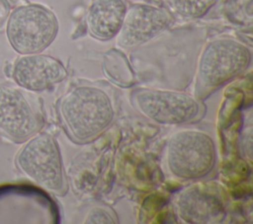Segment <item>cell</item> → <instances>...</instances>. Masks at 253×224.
Segmentation results:
<instances>
[{"instance_id": "ba28073f", "label": "cell", "mask_w": 253, "mask_h": 224, "mask_svg": "<svg viewBox=\"0 0 253 224\" xmlns=\"http://www.w3.org/2000/svg\"><path fill=\"white\" fill-rule=\"evenodd\" d=\"M176 210L179 218L188 224L218 223L226 214V196L216 184H194L179 193Z\"/></svg>"}, {"instance_id": "4fadbf2b", "label": "cell", "mask_w": 253, "mask_h": 224, "mask_svg": "<svg viewBox=\"0 0 253 224\" xmlns=\"http://www.w3.org/2000/svg\"><path fill=\"white\" fill-rule=\"evenodd\" d=\"M217 0H167L170 8L180 17L199 19L206 16Z\"/></svg>"}, {"instance_id": "8992f818", "label": "cell", "mask_w": 253, "mask_h": 224, "mask_svg": "<svg viewBox=\"0 0 253 224\" xmlns=\"http://www.w3.org/2000/svg\"><path fill=\"white\" fill-rule=\"evenodd\" d=\"M130 102L140 114L162 125L191 122L203 112V105L196 98L173 90L139 88L131 93Z\"/></svg>"}, {"instance_id": "9a60e30c", "label": "cell", "mask_w": 253, "mask_h": 224, "mask_svg": "<svg viewBox=\"0 0 253 224\" xmlns=\"http://www.w3.org/2000/svg\"><path fill=\"white\" fill-rule=\"evenodd\" d=\"M251 7L252 0H227V9L231 15L239 13L245 15L248 20L251 19Z\"/></svg>"}, {"instance_id": "5bb4252c", "label": "cell", "mask_w": 253, "mask_h": 224, "mask_svg": "<svg viewBox=\"0 0 253 224\" xmlns=\"http://www.w3.org/2000/svg\"><path fill=\"white\" fill-rule=\"evenodd\" d=\"M85 223H117V220L109 211L96 207L89 211L85 218Z\"/></svg>"}, {"instance_id": "277c9868", "label": "cell", "mask_w": 253, "mask_h": 224, "mask_svg": "<svg viewBox=\"0 0 253 224\" xmlns=\"http://www.w3.org/2000/svg\"><path fill=\"white\" fill-rule=\"evenodd\" d=\"M251 50L231 37H218L203 48L197 66V86L201 90L217 89L242 75L251 65Z\"/></svg>"}, {"instance_id": "7a4b0ae2", "label": "cell", "mask_w": 253, "mask_h": 224, "mask_svg": "<svg viewBox=\"0 0 253 224\" xmlns=\"http://www.w3.org/2000/svg\"><path fill=\"white\" fill-rule=\"evenodd\" d=\"M19 172L39 187L57 195L67 190L66 177L59 146L48 133H37L20 148L15 156Z\"/></svg>"}, {"instance_id": "5b68a950", "label": "cell", "mask_w": 253, "mask_h": 224, "mask_svg": "<svg viewBox=\"0 0 253 224\" xmlns=\"http://www.w3.org/2000/svg\"><path fill=\"white\" fill-rule=\"evenodd\" d=\"M7 39L20 54L40 53L46 49L58 33L56 16L41 4H24L14 8L5 26Z\"/></svg>"}, {"instance_id": "8fae6325", "label": "cell", "mask_w": 253, "mask_h": 224, "mask_svg": "<svg viewBox=\"0 0 253 224\" xmlns=\"http://www.w3.org/2000/svg\"><path fill=\"white\" fill-rule=\"evenodd\" d=\"M9 70L16 85L31 92L45 91L67 77V70L58 59L41 52L22 54Z\"/></svg>"}, {"instance_id": "7c38bea8", "label": "cell", "mask_w": 253, "mask_h": 224, "mask_svg": "<svg viewBox=\"0 0 253 224\" xmlns=\"http://www.w3.org/2000/svg\"><path fill=\"white\" fill-rule=\"evenodd\" d=\"M126 10V0H93L86 13L89 34L103 41L116 37Z\"/></svg>"}, {"instance_id": "2e32d148", "label": "cell", "mask_w": 253, "mask_h": 224, "mask_svg": "<svg viewBox=\"0 0 253 224\" xmlns=\"http://www.w3.org/2000/svg\"><path fill=\"white\" fill-rule=\"evenodd\" d=\"M11 12V5L8 0H0V33L4 31L6 22Z\"/></svg>"}, {"instance_id": "3957f363", "label": "cell", "mask_w": 253, "mask_h": 224, "mask_svg": "<svg viewBox=\"0 0 253 224\" xmlns=\"http://www.w3.org/2000/svg\"><path fill=\"white\" fill-rule=\"evenodd\" d=\"M215 163V144L207 132L183 129L169 137L166 145V165L176 179L202 180L212 172Z\"/></svg>"}, {"instance_id": "6da1fadb", "label": "cell", "mask_w": 253, "mask_h": 224, "mask_svg": "<svg viewBox=\"0 0 253 224\" xmlns=\"http://www.w3.org/2000/svg\"><path fill=\"white\" fill-rule=\"evenodd\" d=\"M58 114L69 137L84 143L101 135L111 125L115 108L110 95L102 88L79 85L60 99Z\"/></svg>"}, {"instance_id": "30bf717a", "label": "cell", "mask_w": 253, "mask_h": 224, "mask_svg": "<svg viewBox=\"0 0 253 224\" xmlns=\"http://www.w3.org/2000/svg\"><path fill=\"white\" fill-rule=\"evenodd\" d=\"M172 24L170 14L157 6L133 4L127 8L117 43L123 48H133L153 39Z\"/></svg>"}, {"instance_id": "52a82bcc", "label": "cell", "mask_w": 253, "mask_h": 224, "mask_svg": "<svg viewBox=\"0 0 253 224\" xmlns=\"http://www.w3.org/2000/svg\"><path fill=\"white\" fill-rule=\"evenodd\" d=\"M42 127V112L24 89L0 78V135L24 143Z\"/></svg>"}, {"instance_id": "9c48e42d", "label": "cell", "mask_w": 253, "mask_h": 224, "mask_svg": "<svg viewBox=\"0 0 253 224\" xmlns=\"http://www.w3.org/2000/svg\"><path fill=\"white\" fill-rule=\"evenodd\" d=\"M49 219L48 200L24 185L0 186V224L42 223Z\"/></svg>"}]
</instances>
